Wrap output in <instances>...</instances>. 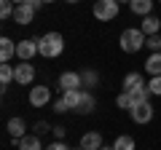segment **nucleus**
I'll use <instances>...</instances> for the list:
<instances>
[{
    "mask_svg": "<svg viewBox=\"0 0 161 150\" xmlns=\"http://www.w3.org/2000/svg\"><path fill=\"white\" fill-rule=\"evenodd\" d=\"M59 88L62 91H78L80 88V72H73V70L62 72L59 75Z\"/></svg>",
    "mask_w": 161,
    "mask_h": 150,
    "instance_id": "7",
    "label": "nucleus"
},
{
    "mask_svg": "<svg viewBox=\"0 0 161 150\" xmlns=\"http://www.w3.org/2000/svg\"><path fill=\"white\" fill-rule=\"evenodd\" d=\"M145 72H148L150 78L161 75V51H158V54H150V56H148V62H145Z\"/></svg>",
    "mask_w": 161,
    "mask_h": 150,
    "instance_id": "18",
    "label": "nucleus"
},
{
    "mask_svg": "<svg viewBox=\"0 0 161 150\" xmlns=\"http://www.w3.org/2000/svg\"><path fill=\"white\" fill-rule=\"evenodd\" d=\"M145 32L140 27H129V29H124L121 32V48H124V54H137L140 48L145 46Z\"/></svg>",
    "mask_w": 161,
    "mask_h": 150,
    "instance_id": "2",
    "label": "nucleus"
},
{
    "mask_svg": "<svg viewBox=\"0 0 161 150\" xmlns=\"http://www.w3.org/2000/svg\"><path fill=\"white\" fill-rule=\"evenodd\" d=\"M19 150H46L40 145V137L38 134H27V137L19 139Z\"/></svg>",
    "mask_w": 161,
    "mask_h": 150,
    "instance_id": "17",
    "label": "nucleus"
},
{
    "mask_svg": "<svg viewBox=\"0 0 161 150\" xmlns=\"http://www.w3.org/2000/svg\"><path fill=\"white\" fill-rule=\"evenodd\" d=\"M80 86L86 88V91H92L94 86H99V75L94 72V70H83V72H80Z\"/></svg>",
    "mask_w": 161,
    "mask_h": 150,
    "instance_id": "19",
    "label": "nucleus"
},
{
    "mask_svg": "<svg viewBox=\"0 0 161 150\" xmlns=\"http://www.w3.org/2000/svg\"><path fill=\"white\" fill-rule=\"evenodd\" d=\"M54 113H67V104L62 102V97H59L57 102H54Z\"/></svg>",
    "mask_w": 161,
    "mask_h": 150,
    "instance_id": "30",
    "label": "nucleus"
},
{
    "mask_svg": "<svg viewBox=\"0 0 161 150\" xmlns=\"http://www.w3.org/2000/svg\"><path fill=\"white\" fill-rule=\"evenodd\" d=\"M64 3H78V0H64Z\"/></svg>",
    "mask_w": 161,
    "mask_h": 150,
    "instance_id": "35",
    "label": "nucleus"
},
{
    "mask_svg": "<svg viewBox=\"0 0 161 150\" xmlns=\"http://www.w3.org/2000/svg\"><path fill=\"white\" fill-rule=\"evenodd\" d=\"M70 150H83V147H80V145H78V147H70Z\"/></svg>",
    "mask_w": 161,
    "mask_h": 150,
    "instance_id": "34",
    "label": "nucleus"
},
{
    "mask_svg": "<svg viewBox=\"0 0 161 150\" xmlns=\"http://www.w3.org/2000/svg\"><path fill=\"white\" fill-rule=\"evenodd\" d=\"M102 150H113V147H102Z\"/></svg>",
    "mask_w": 161,
    "mask_h": 150,
    "instance_id": "38",
    "label": "nucleus"
},
{
    "mask_svg": "<svg viewBox=\"0 0 161 150\" xmlns=\"http://www.w3.org/2000/svg\"><path fill=\"white\" fill-rule=\"evenodd\" d=\"M43 3H54V0H43Z\"/></svg>",
    "mask_w": 161,
    "mask_h": 150,
    "instance_id": "37",
    "label": "nucleus"
},
{
    "mask_svg": "<svg viewBox=\"0 0 161 150\" xmlns=\"http://www.w3.org/2000/svg\"><path fill=\"white\" fill-rule=\"evenodd\" d=\"M140 29L145 32V38H150V35H158V29H161V19L158 16H142V24H140Z\"/></svg>",
    "mask_w": 161,
    "mask_h": 150,
    "instance_id": "13",
    "label": "nucleus"
},
{
    "mask_svg": "<svg viewBox=\"0 0 161 150\" xmlns=\"http://www.w3.org/2000/svg\"><path fill=\"white\" fill-rule=\"evenodd\" d=\"M115 104H118L121 110H132V107H134V99H132V94L121 91V94H118V99H115Z\"/></svg>",
    "mask_w": 161,
    "mask_h": 150,
    "instance_id": "25",
    "label": "nucleus"
},
{
    "mask_svg": "<svg viewBox=\"0 0 161 150\" xmlns=\"http://www.w3.org/2000/svg\"><path fill=\"white\" fill-rule=\"evenodd\" d=\"M8 134H11V139L14 142H16V139H22V137H27V123H24V118H11V121H8Z\"/></svg>",
    "mask_w": 161,
    "mask_h": 150,
    "instance_id": "12",
    "label": "nucleus"
},
{
    "mask_svg": "<svg viewBox=\"0 0 161 150\" xmlns=\"http://www.w3.org/2000/svg\"><path fill=\"white\" fill-rule=\"evenodd\" d=\"M48 99H51L48 86H32L30 88V104L32 107H43V104H48Z\"/></svg>",
    "mask_w": 161,
    "mask_h": 150,
    "instance_id": "8",
    "label": "nucleus"
},
{
    "mask_svg": "<svg viewBox=\"0 0 161 150\" xmlns=\"http://www.w3.org/2000/svg\"><path fill=\"white\" fill-rule=\"evenodd\" d=\"M150 97H153V91H150L148 86H142V88H137V91H132V99H134V104L150 102Z\"/></svg>",
    "mask_w": 161,
    "mask_h": 150,
    "instance_id": "23",
    "label": "nucleus"
},
{
    "mask_svg": "<svg viewBox=\"0 0 161 150\" xmlns=\"http://www.w3.org/2000/svg\"><path fill=\"white\" fill-rule=\"evenodd\" d=\"M118 3H121V0H118ZM124 3H132V0H124Z\"/></svg>",
    "mask_w": 161,
    "mask_h": 150,
    "instance_id": "36",
    "label": "nucleus"
},
{
    "mask_svg": "<svg viewBox=\"0 0 161 150\" xmlns=\"http://www.w3.org/2000/svg\"><path fill=\"white\" fill-rule=\"evenodd\" d=\"M64 51V38L59 32H46L43 38H38V54L46 59H54Z\"/></svg>",
    "mask_w": 161,
    "mask_h": 150,
    "instance_id": "1",
    "label": "nucleus"
},
{
    "mask_svg": "<svg viewBox=\"0 0 161 150\" xmlns=\"http://www.w3.org/2000/svg\"><path fill=\"white\" fill-rule=\"evenodd\" d=\"M62 102L67 104V110H75L78 102H80V88L78 91H62Z\"/></svg>",
    "mask_w": 161,
    "mask_h": 150,
    "instance_id": "20",
    "label": "nucleus"
},
{
    "mask_svg": "<svg viewBox=\"0 0 161 150\" xmlns=\"http://www.w3.org/2000/svg\"><path fill=\"white\" fill-rule=\"evenodd\" d=\"M46 150H70V147H67V145H64V142H57V139H54V142L48 145Z\"/></svg>",
    "mask_w": 161,
    "mask_h": 150,
    "instance_id": "31",
    "label": "nucleus"
},
{
    "mask_svg": "<svg viewBox=\"0 0 161 150\" xmlns=\"http://www.w3.org/2000/svg\"><path fill=\"white\" fill-rule=\"evenodd\" d=\"M32 19H35V11L27 6V3L16 6V11H14V22H16V24H30Z\"/></svg>",
    "mask_w": 161,
    "mask_h": 150,
    "instance_id": "15",
    "label": "nucleus"
},
{
    "mask_svg": "<svg viewBox=\"0 0 161 150\" xmlns=\"http://www.w3.org/2000/svg\"><path fill=\"white\" fill-rule=\"evenodd\" d=\"M38 54V38H30V40H19L16 43V56L22 62H30V59Z\"/></svg>",
    "mask_w": 161,
    "mask_h": 150,
    "instance_id": "6",
    "label": "nucleus"
},
{
    "mask_svg": "<svg viewBox=\"0 0 161 150\" xmlns=\"http://www.w3.org/2000/svg\"><path fill=\"white\" fill-rule=\"evenodd\" d=\"M142 86H145V78L140 72H126V75H124V91H126V94L137 91V88H142Z\"/></svg>",
    "mask_w": 161,
    "mask_h": 150,
    "instance_id": "11",
    "label": "nucleus"
},
{
    "mask_svg": "<svg viewBox=\"0 0 161 150\" xmlns=\"http://www.w3.org/2000/svg\"><path fill=\"white\" fill-rule=\"evenodd\" d=\"M94 107H97V99H94L92 91H80V102L78 107H75V113H80V115H89V113H94Z\"/></svg>",
    "mask_w": 161,
    "mask_h": 150,
    "instance_id": "10",
    "label": "nucleus"
},
{
    "mask_svg": "<svg viewBox=\"0 0 161 150\" xmlns=\"http://www.w3.org/2000/svg\"><path fill=\"white\" fill-rule=\"evenodd\" d=\"M80 147L83 150H102V134L99 131H86L83 137H80Z\"/></svg>",
    "mask_w": 161,
    "mask_h": 150,
    "instance_id": "9",
    "label": "nucleus"
},
{
    "mask_svg": "<svg viewBox=\"0 0 161 150\" xmlns=\"http://www.w3.org/2000/svg\"><path fill=\"white\" fill-rule=\"evenodd\" d=\"M129 8H132L137 16H150V11H153V0H132Z\"/></svg>",
    "mask_w": 161,
    "mask_h": 150,
    "instance_id": "16",
    "label": "nucleus"
},
{
    "mask_svg": "<svg viewBox=\"0 0 161 150\" xmlns=\"http://www.w3.org/2000/svg\"><path fill=\"white\" fill-rule=\"evenodd\" d=\"M64 131H67L64 126H54V129H51V134H54V139H57V142H62V139H64Z\"/></svg>",
    "mask_w": 161,
    "mask_h": 150,
    "instance_id": "29",
    "label": "nucleus"
},
{
    "mask_svg": "<svg viewBox=\"0 0 161 150\" xmlns=\"http://www.w3.org/2000/svg\"><path fill=\"white\" fill-rule=\"evenodd\" d=\"M145 46L150 48V54H158L161 51V35H150L148 40H145Z\"/></svg>",
    "mask_w": 161,
    "mask_h": 150,
    "instance_id": "26",
    "label": "nucleus"
},
{
    "mask_svg": "<svg viewBox=\"0 0 161 150\" xmlns=\"http://www.w3.org/2000/svg\"><path fill=\"white\" fill-rule=\"evenodd\" d=\"M94 19H99V22H113L115 16H118V0H97L92 8Z\"/></svg>",
    "mask_w": 161,
    "mask_h": 150,
    "instance_id": "3",
    "label": "nucleus"
},
{
    "mask_svg": "<svg viewBox=\"0 0 161 150\" xmlns=\"http://www.w3.org/2000/svg\"><path fill=\"white\" fill-rule=\"evenodd\" d=\"M22 3H27V0H14V6H22Z\"/></svg>",
    "mask_w": 161,
    "mask_h": 150,
    "instance_id": "33",
    "label": "nucleus"
},
{
    "mask_svg": "<svg viewBox=\"0 0 161 150\" xmlns=\"http://www.w3.org/2000/svg\"><path fill=\"white\" fill-rule=\"evenodd\" d=\"M51 129L54 126H48L46 121H38V123H35V134H38V137H40V134H46V131H51Z\"/></svg>",
    "mask_w": 161,
    "mask_h": 150,
    "instance_id": "28",
    "label": "nucleus"
},
{
    "mask_svg": "<svg viewBox=\"0 0 161 150\" xmlns=\"http://www.w3.org/2000/svg\"><path fill=\"white\" fill-rule=\"evenodd\" d=\"M113 150H134V139L129 137V134H121L113 142Z\"/></svg>",
    "mask_w": 161,
    "mask_h": 150,
    "instance_id": "22",
    "label": "nucleus"
},
{
    "mask_svg": "<svg viewBox=\"0 0 161 150\" xmlns=\"http://www.w3.org/2000/svg\"><path fill=\"white\" fill-rule=\"evenodd\" d=\"M158 3H161V0H158Z\"/></svg>",
    "mask_w": 161,
    "mask_h": 150,
    "instance_id": "39",
    "label": "nucleus"
},
{
    "mask_svg": "<svg viewBox=\"0 0 161 150\" xmlns=\"http://www.w3.org/2000/svg\"><path fill=\"white\" fill-rule=\"evenodd\" d=\"M11 81H14V64L3 62V64H0V83H3V88H6Z\"/></svg>",
    "mask_w": 161,
    "mask_h": 150,
    "instance_id": "21",
    "label": "nucleus"
},
{
    "mask_svg": "<svg viewBox=\"0 0 161 150\" xmlns=\"http://www.w3.org/2000/svg\"><path fill=\"white\" fill-rule=\"evenodd\" d=\"M14 11H16L14 0H0V19H14Z\"/></svg>",
    "mask_w": 161,
    "mask_h": 150,
    "instance_id": "24",
    "label": "nucleus"
},
{
    "mask_svg": "<svg viewBox=\"0 0 161 150\" xmlns=\"http://www.w3.org/2000/svg\"><path fill=\"white\" fill-rule=\"evenodd\" d=\"M27 6H30V8H32V11H35V13H38V11H40V8H43V0H27Z\"/></svg>",
    "mask_w": 161,
    "mask_h": 150,
    "instance_id": "32",
    "label": "nucleus"
},
{
    "mask_svg": "<svg viewBox=\"0 0 161 150\" xmlns=\"http://www.w3.org/2000/svg\"><path fill=\"white\" fill-rule=\"evenodd\" d=\"M14 81L19 83V86H30V83L35 81V67L30 62H22L14 67Z\"/></svg>",
    "mask_w": 161,
    "mask_h": 150,
    "instance_id": "4",
    "label": "nucleus"
},
{
    "mask_svg": "<svg viewBox=\"0 0 161 150\" xmlns=\"http://www.w3.org/2000/svg\"><path fill=\"white\" fill-rule=\"evenodd\" d=\"M148 88L153 91V97H161V75H156V78H150Z\"/></svg>",
    "mask_w": 161,
    "mask_h": 150,
    "instance_id": "27",
    "label": "nucleus"
},
{
    "mask_svg": "<svg viewBox=\"0 0 161 150\" xmlns=\"http://www.w3.org/2000/svg\"><path fill=\"white\" fill-rule=\"evenodd\" d=\"M16 56V43L11 38H0V62H11Z\"/></svg>",
    "mask_w": 161,
    "mask_h": 150,
    "instance_id": "14",
    "label": "nucleus"
},
{
    "mask_svg": "<svg viewBox=\"0 0 161 150\" xmlns=\"http://www.w3.org/2000/svg\"><path fill=\"white\" fill-rule=\"evenodd\" d=\"M129 113H132V121L134 123H150V121H153V115H156V110H153V104H150V102L134 104Z\"/></svg>",
    "mask_w": 161,
    "mask_h": 150,
    "instance_id": "5",
    "label": "nucleus"
}]
</instances>
